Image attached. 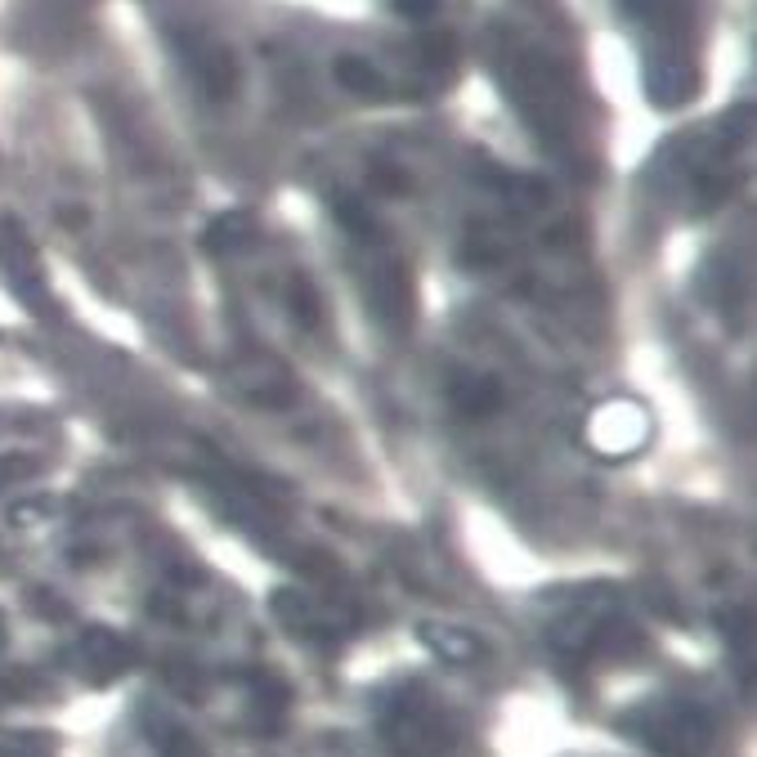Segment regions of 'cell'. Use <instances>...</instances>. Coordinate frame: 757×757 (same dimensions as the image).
<instances>
[{
  "label": "cell",
  "instance_id": "1",
  "mask_svg": "<svg viewBox=\"0 0 757 757\" xmlns=\"http://www.w3.org/2000/svg\"><path fill=\"white\" fill-rule=\"evenodd\" d=\"M506 90L511 104L529 117L534 135L547 139V149L574 144V104L570 90L556 77V68L543 55H511L506 59Z\"/></svg>",
  "mask_w": 757,
  "mask_h": 757
},
{
  "label": "cell",
  "instance_id": "2",
  "mask_svg": "<svg viewBox=\"0 0 757 757\" xmlns=\"http://www.w3.org/2000/svg\"><path fill=\"white\" fill-rule=\"evenodd\" d=\"M179 59L188 68V77L198 81V90L207 100H229L238 90V59H233L224 45L207 32H184L179 36Z\"/></svg>",
  "mask_w": 757,
  "mask_h": 757
},
{
  "label": "cell",
  "instance_id": "3",
  "mask_svg": "<svg viewBox=\"0 0 757 757\" xmlns=\"http://www.w3.org/2000/svg\"><path fill=\"white\" fill-rule=\"evenodd\" d=\"M641 739L659 753H699L708 744V722L699 708H686V703H659V708H645V731Z\"/></svg>",
  "mask_w": 757,
  "mask_h": 757
},
{
  "label": "cell",
  "instance_id": "4",
  "mask_svg": "<svg viewBox=\"0 0 757 757\" xmlns=\"http://www.w3.org/2000/svg\"><path fill=\"white\" fill-rule=\"evenodd\" d=\"M386 735H391V744H399V748H408V753H431L435 744L449 739L444 722H440L421 699H412V695L395 703V718L386 722Z\"/></svg>",
  "mask_w": 757,
  "mask_h": 757
},
{
  "label": "cell",
  "instance_id": "5",
  "mask_svg": "<svg viewBox=\"0 0 757 757\" xmlns=\"http://www.w3.org/2000/svg\"><path fill=\"white\" fill-rule=\"evenodd\" d=\"M333 77L346 94H354V100H372V104H386L399 94V85L391 81V72L376 63V59H363V55H337L333 63Z\"/></svg>",
  "mask_w": 757,
  "mask_h": 757
},
{
  "label": "cell",
  "instance_id": "6",
  "mask_svg": "<svg viewBox=\"0 0 757 757\" xmlns=\"http://www.w3.org/2000/svg\"><path fill=\"white\" fill-rule=\"evenodd\" d=\"M126 664H130V650H126V641L117 632H85L81 637L77 668L85 677H94V682H100V677H117Z\"/></svg>",
  "mask_w": 757,
  "mask_h": 757
},
{
  "label": "cell",
  "instance_id": "7",
  "mask_svg": "<svg viewBox=\"0 0 757 757\" xmlns=\"http://www.w3.org/2000/svg\"><path fill=\"white\" fill-rule=\"evenodd\" d=\"M421 641L435 645L440 659H449V664H466V659H480V641L462 632V628H444V624H426L421 628Z\"/></svg>",
  "mask_w": 757,
  "mask_h": 757
},
{
  "label": "cell",
  "instance_id": "8",
  "mask_svg": "<svg viewBox=\"0 0 757 757\" xmlns=\"http://www.w3.org/2000/svg\"><path fill=\"white\" fill-rule=\"evenodd\" d=\"M453 399H457V408L466 412V417H485V412H493L498 408V399H502V391H498V382L493 376H462V382L453 386Z\"/></svg>",
  "mask_w": 757,
  "mask_h": 757
},
{
  "label": "cell",
  "instance_id": "9",
  "mask_svg": "<svg viewBox=\"0 0 757 757\" xmlns=\"http://www.w3.org/2000/svg\"><path fill=\"white\" fill-rule=\"evenodd\" d=\"M395 5H399V14H408V19H431L440 0H395Z\"/></svg>",
  "mask_w": 757,
  "mask_h": 757
}]
</instances>
